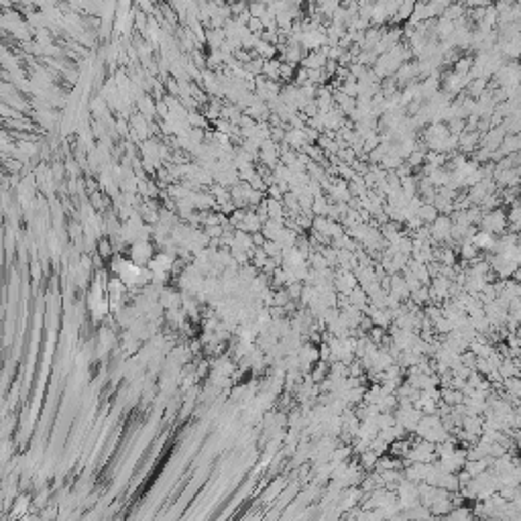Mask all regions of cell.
<instances>
[{
  "mask_svg": "<svg viewBox=\"0 0 521 521\" xmlns=\"http://www.w3.org/2000/svg\"><path fill=\"white\" fill-rule=\"evenodd\" d=\"M434 224V228H432V234L438 238V240H444V238H448L450 236V230H452V220L448 218V216H436V220L432 222Z\"/></svg>",
  "mask_w": 521,
  "mask_h": 521,
  "instance_id": "cell-1",
  "label": "cell"
},
{
  "mask_svg": "<svg viewBox=\"0 0 521 521\" xmlns=\"http://www.w3.org/2000/svg\"><path fill=\"white\" fill-rule=\"evenodd\" d=\"M263 78H267V80H279V59H265V63H263Z\"/></svg>",
  "mask_w": 521,
  "mask_h": 521,
  "instance_id": "cell-2",
  "label": "cell"
},
{
  "mask_svg": "<svg viewBox=\"0 0 521 521\" xmlns=\"http://www.w3.org/2000/svg\"><path fill=\"white\" fill-rule=\"evenodd\" d=\"M495 242L497 240H495V236L491 232H485V230L479 232V234L475 232V238H473L475 246H479V249H495Z\"/></svg>",
  "mask_w": 521,
  "mask_h": 521,
  "instance_id": "cell-3",
  "label": "cell"
},
{
  "mask_svg": "<svg viewBox=\"0 0 521 521\" xmlns=\"http://www.w3.org/2000/svg\"><path fill=\"white\" fill-rule=\"evenodd\" d=\"M295 76V63L289 61H279V80H293Z\"/></svg>",
  "mask_w": 521,
  "mask_h": 521,
  "instance_id": "cell-4",
  "label": "cell"
},
{
  "mask_svg": "<svg viewBox=\"0 0 521 521\" xmlns=\"http://www.w3.org/2000/svg\"><path fill=\"white\" fill-rule=\"evenodd\" d=\"M267 10V4L263 2V0H253L251 4H249V12H251V16H261L263 12Z\"/></svg>",
  "mask_w": 521,
  "mask_h": 521,
  "instance_id": "cell-5",
  "label": "cell"
}]
</instances>
